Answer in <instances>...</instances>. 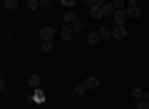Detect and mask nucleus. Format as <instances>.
<instances>
[{"instance_id": "f257e3e1", "label": "nucleus", "mask_w": 149, "mask_h": 109, "mask_svg": "<svg viewBox=\"0 0 149 109\" xmlns=\"http://www.w3.org/2000/svg\"><path fill=\"white\" fill-rule=\"evenodd\" d=\"M127 10H117V12H114V15H112V27H114V25H122L124 27V22H127Z\"/></svg>"}, {"instance_id": "f03ea898", "label": "nucleus", "mask_w": 149, "mask_h": 109, "mask_svg": "<svg viewBox=\"0 0 149 109\" xmlns=\"http://www.w3.org/2000/svg\"><path fill=\"white\" fill-rule=\"evenodd\" d=\"M52 37H55V27H50V25H42V27H40V42L52 40Z\"/></svg>"}, {"instance_id": "7ed1b4c3", "label": "nucleus", "mask_w": 149, "mask_h": 109, "mask_svg": "<svg viewBox=\"0 0 149 109\" xmlns=\"http://www.w3.org/2000/svg\"><path fill=\"white\" fill-rule=\"evenodd\" d=\"M127 35H129L127 27H122V25H114V27H112V37H114V40H124Z\"/></svg>"}, {"instance_id": "20e7f679", "label": "nucleus", "mask_w": 149, "mask_h": 109, "mask_svg": "<svg viewBox=\"0 0 149 109\" xmlns=\"http://www.w3.org/2000/svg\"><path fill=\"white\" fill-rule=\"evenodd\" d=\"M60 37H62V40H72V37H74V27H72V25H62Z\"/></svg>"}, {"instance_id": "39448f33", "label": "nucleus", "mask_w": 149, "mask_h": 109, "mask_svg": "<svg viewBox=\"0 0 149 109\" xmlns=\"http://www.w3.org/2000/svg\"><path fill=\"white\" fill-rule=\"evenodd\" d=\"M127 15L129 17H142V5H127Z\"/></svg>"}, {"instance_id": "423d86ee", "label": "nucleus", "mask_w": 149, "mask_h": 109, "mask_svg": "<svg viewBox=\"0 0 149 109\" xmlns=\"http://www.w3.org/2000/svg\"><path fill=\"white\" fill-rule=\"evenodd\" d=\"M100 40H102V37H100V32H87V45H90V47H95V45H100Z\"/></svg>"}, {"instance_id": "0eeeda50", "label": "nucleus", "mask_w": 149, "mask_h": 109, "mask_svg": "<svg viewBox=\"0 0 149 109\" xmlns=\"http://www.w3.org/2000/svg\"><path fill=\"white\" fill-rule=\"evenodd\" d=\"M85 87H87V89H97V87H100V77H95V74L87 77V79H85Z\"/></svg>"}, {"instance_id": "6e6552de", "label": "nucleus", "mask_w": 149, "mask_h": 109, "mask_svg": "<svg viewBox=\"0 0 149 109\" xmlns=\"http://www.w3.org/2000/svg\"><path fill=\"white\" fill-rule=\"evenodd\" d=\"M114 12H117V8L112 5V3H107V5L102 8V17H112V15H114Z\"/></svg>"}, {"instance_id": "1a4fd4ad", "label": "nucleus", "mask_w": 149, "mask_h": 109, "mask_svg": "<svg viewBox=\"0 0 149 109\" xmlns=\"http://www.w3.org/2000/svg\"><path fill=\"white\" fill-rule=\"evenodd\" d=\"M77 20H80V17H77V12H74V10H67V15H65V25H74Z\"/></svg>"}, {"instance_id": "9d476101", "label": "nucleus", "mask_w": 149, "mask_h": 109, "mask_svg": "<svg viewBox=\"0 0 149 109\" xmlns=\"http://www.w3.org/2000/svg\"><path fill=\"white\" fill-rule=\"evenodd\" d=\"M129 97H132L134 102H142V99H144V89H139V87H134V89H132V94H129Z\"/></svg>"}, {"instance_id": "9b49d317", "label": "nucleus", "mask_w": 149, "mask_h": 109, "mask_svg": "<svg viewBox=\"0 0 149 109\" xmlns=\"http://www.w3.org/2000/svg\"><path fill=\"white\" fill-rule=\"evenodd\" d=\"M97 32H100L102 40H104V37H112V27L109 25H100V30H97Z\"/></svg>"}, {"instance_id": "f8f14e48", "label": "nucleus", "mask_w": 149, "mask_h": 109, "mask_svg": "<svg viewBox=\"0 0 149 109\" xmlns=\"http://www.w3.org/2000/svg\"><path fill=\"white\" fill-rule=\"evenodd\" d=\"M17 3H20V0H3V8H5V10H17Z\"/></svg>"}, {"instance_id": "ddd939ff", "label": "nucleus", "mask_w": 149, "mask_h": 109, "mask_svg": "<svg viewBox=\"0 0 149 109\" xmlns=\"http://www.w3.org/2000/svg\"><path fill=\"white\" fill-rule=\"evenodd\" d=\"M32 99H35L37 104H42V102H45V92H42V89H37V87H35V92H32Z\"/></svg>"}, {"instance_id": "4468645a", "label": "nucleus", "mask_w": 149, "mask_h": 109, "mask_svg": "<svg viewBox=\"0 0 149 109\" xmlns=\"http://www.w3.org/2000/svg\"><path fill=\"white\" fill-rule=\"evenodd\" d=\"M90 17H95V20H102V8L92 5V8H90Z\"/></svg>"}, {"instance_id": "2eb2a0df", "label": "nucleus", "mask_w": 149, "mask_h": 109, "mask_svg": "<svg viewBox=\"0 0 149 109\" xmlns=\"http://www.w3.org/2000/svg\"><path fill=\"white\" fill-rule=\"evenodd\" d=\"M27 84L30 87H40V74H27Z\"/></svg>"}, {"instance_id": "dca6fc26", "label": "nucleus", "mask_w": 149, "mask_h": 109, "mask_svg": "<svg viewBox=\"0 0 149 109\" xmlns=\"http://www.w3.org/2000/svg\"><path fill=\"white\" fill-rule=\"evenodd\" d=\"M25 5H27V10H37L40 8V0H25Z\"/></svg>"}, {"instance_id": "f3484780", "label": "nucleus", "mask_w": 149, "mask_h": 109, "mask_svg": "<svg viewBox=\"0 0 149 109\" xmlns=\"http://www.w3.org/2000/svg\"><path fill=\"white\" fill-rule=\"evenodd\" d=\"M74 35H80V32H85V22H82V20H77V22H74Z\"/></svg>"}, {"instance_id": "a211bd4d", "label": "nucleus", "mask_w": 149, "mask_h": 109, "mask_svg": "<svg viewBox=\"0 0 149 109\" xmlns=\"http://www.w3.org/2000/svg\"><path fill=\"white\" fill-rule=\"evenodd\" d=\"M112 5L117 8V10H127V3L124 0H112Z\"/></svg>"}, {"instance_id": "6ab92c4d", "label": "nucleus", "mask_w": 149, "mask_h": 109, "mask_svg": "<svg viewBox=\"0 0 149 109\" xmlns=\"http://www.w3.org/2000/svg\"><path fill=\"white\" fill-rule=\"evenodd\" d=\"M52 50H55L52 40H45V42H42V52H52Z\"/></svg>"}, {"instance_id": "aec40b11", "label": "nucleus", "mask_w": 149, "mask_h": 109, "mask_svg": "<svg viewBox=\"0 0 149 109\" xmlns=\"http://www.w3.org/2000/svg\"><path fill=\"white\" fill-rule=\"evenodd\" d=\"M85 92H90V89L85 87V82H82V84H74V94H85Z\"/></svg>"}, {"instance_id": "412c9836", "label": "nucleus", "mask_w": 149, "mask_h": 109, "mask_svg": "<svg viewBox=\"0 0 149 109\" xmlns=\"http://www.w3.org/2000/svg\"><path fill=\"white\" fill-rule=\"evenodd\" d=\"M74 3H77V0H62V5L67 8V10H72V8H74Z\"/></svg>"}, {"instance_id": "4be33fe9", "label": "nucleus", "mask_w": 149, "mask_h": 109, "mask_svg": "<svg viewBox=\"0 0 149 109\" xmlns=\"http://www.w3.org/2000/svg\"><path fill=\"white\" fill-rule=\"evenodd\" d=\"M137 109H149V102H147V99H142V102H137Z\"/></svg>"}, {"instance_id": "5701e85b", "label": "nucleus", "mask_w": 149, "mask_h": 109, "mask_svg": "<svg viewBox=\"0 0 149 109\" xmlns=\"http://www.w3.org/2000/svg\"><path fill=\"white\" fill-rule=\"evenodd\" d=\"M52 5V0H40V8H50Z\"/></svg>"}, {"instance_id": "b1692460", "label": "nucleus", "mask_w": 149, "mask_h": 109, "mask_svg": "<svg viewBox=\"0 0 149 109\" xmlns=\"http://www.w3.org/2000/svg\"><path fill=\"white\" fill-rule=\"evenodd\" d=\"M142 0H127V5H139Z\"/></svg>"}, {"instance_id": "393cba45", "label": "nucleus", "mask_w": 149, "mask_h": 109, "mask_svg": "<svg viewBox=\"0 0 149 109\" xmlns=\"http://www.w3.org/2000/svg\"><path fill=\"white\" fill-rule=\"evenodd\" d=\"M144 99H147V102H149V89H144Z\"/></svg>"}, {"instance_id": "a878e982", "label": "nucleus", "mask_w": 149, "mask_h": 109, "mask_svg": "<svg viewBox=\"0 0 149 109\" xmlns=\"http://www.w3.org/2000/svg\"><path fill=\"white\" fill-rule=\"evenodd\" d=\"M142 3H149V0H142Z\"/></svg>"}, {"instance_id": "bb28decb", "label": "nucleus", "mask_w": 149, "mask_h": 109, "mask_svg": "<svg viewBox=\"0 0 149 109\" xmlns=\"http://www.w3.org/2000/svg\"><path fill=\"white\" fill-rule=\"evenodd\" d=\"M147 62H149V55H147Z\"/></svg>"}, {"instance_id": "cd10ccee", "label": "nucleus", "mask_w": 149, "mask_h": 109, "mask_svg": "<svg viewBox=\"0 0 149 109\" xmlns=\"http://www.w3.org/2000/svg\"><path fill=\"white\" fill-rule=\"evenodd\" d=\"M147 20H149V17H147Z\"/></svg>"}]
</instances>
